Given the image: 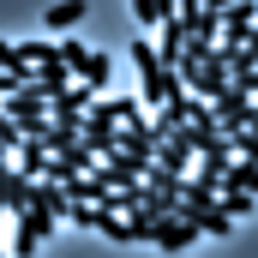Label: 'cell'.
I'll return each mask as SVG.
<instances>
[{
	"label": "cell",
	"instance_id": "cell-1",
	"mask_svg": "<svg viewBox=\"0 0 258 258\" xmlns=\"http://www.w3.org/2000/svg\"><path fill=\"white\" fill-rule=\"evenodd\" d=\"M132 66H138V90H144V108H162L168 96H180V72L156 54V42H132Z\"/></svg>",
	"mask_w": 258,
	"mask_h": 258
},
{
	"label": "cell",
	"instance_id": "cell-2",
	"mask_svg": "<svg viewBox=\"0 0 258 258\" xmlns=\"http://www.w3.org/2000/svg\"><path fill=\"white\" fill-rule=\"evenodd\" d=\"M174 72H180V84L192 90V96H216V90H228V60H222V48H210L204 60H174Z\"/></svg>",
	"mask_w": 258,
	"mask_h": 258
},
{
	"label": "cell",
	"instance_id": "cell-3",
	"mask_svg": "<svg viewBox=\"0 0 258 258\" xmlns=\"http://www.w3.org/2000/svg\"><path fill=\"white\" fill-rule=\"evenodd\" d=\"M54 222H60L54 210H42V204H24V210H18V252H36V246L54 234Z\"/></svg>",
	"mask_w": 258,
	"mask_h": 258
},
{
	"label": "cell",
	"instance_id": "cell-4",
	"mask_svg": "<svg viewBox=\"0 0 258 258\" xmlns=\"http://www.w3.org/2000/svg\"><path fill=\"white\" fill-rule=\"evenodd\" d=\"M216 12H222V36H216V42H246V36H252L258 0H228V6H216Z\"/></svg>",
	"mask_w": 258,
	"mask_h": 258
},
{
	"label": "cell",
	"instance_id": "cell-5",
	"mask_svg": "<svg viewBox=\"0 0 258 258\" xmlns=\"http://www.w3.org/2000/svg\"><path fill=\"white\" fill-rule=\"evenodd\" d=\"M198 240V228L186 216H156V228H150V246H162V252H186Z\"/></svg>",
	"mask_w": 258,
	"mask_h": 258
},
{
	"label": "cell",
	"instance_id": "cell-6",
	"mask_svg": "<svg viewBox=\"0 0 258 258\" xmlns=\"http://www.w3.org/2000/svg\"><path fill=\"white\" fill-rule=\"evenodd\" d=\"M30 198H36V180H30V174H18L12 162H0V204H6V210H24Z\"/></svg>",
	"mask_w": 258,
	"mask_h": 258
},
{
	"label": "cell",
	"instance_id": "cell-7",
	"mask_svg": "<svg viewBox=\"0 0 258 258\" xmlns=\"http://www.w3.org/2000/svg\"><path fill=\"white\" fill-rule=\"evenodd\" d=\"M222 186H240V192H252V198H258V156H228Z\"/></svg>",
	"mask_w": 258,
	"mask_h": 258
},
{
	"label": "cell",
	"instance_id": "cell-8",
	"mask_svg": "<svg viewBox=\"0 0 258 258\" xmlns=\"http://www.w3.org/2000/svg\"><path fill=\"white\" fill-rule=\"evenodd\" d=\"M12 156H18V174H30V180H36V174H48V144H42V138H18V150H12Z\"/></svg>",
	"mask_w": 258,
	"mask_h": 258
},
{
	"label": "cell",
	"instance_id": "cell-9",
	"mask_svg": "<svg viewBox=\"0 0 258 258\" xmlns=\"http://www.w3.org/2000/svg\"><path fill=\"white\" fill-rule=\"evenodd\" d=\"M108 72H114V60H108V54H96V48H90V54L78 60V78H84V84H90L96 96L108 90Z\"/></svg>",
	"mask_w": 258,
	"mask_h": 258
},
{
	"label": "cell",
	"instance_id": "cell-10",
	"mask_svg": "<svg viewBox=\"0 0 258 258\" xmlns=\"http://www.w3.org/2000/svg\"><path fill=\"white\" fill-rule=\"evenodd\" d=\"M72 78H78V72H72V66H60V60H42V66H36V90H42V96H60Z\"/></svg>",
	"mask_w": 258,
	"mask_h": 258
},
{
	"label": "cell",
	"instance_id": "cell-11",
	"mask_svg": "<svg viewBox=\"0 0 258 258\" xmlns=\"http://www.w3.org/2000/svg\"><path fill=\"white\" fill-rule=\"evenodd\" d=\"M42 24H48V30H72V24H84V0H60V6H48Z\"/></svg>",
	"mask_w": 258,
	"mask_h": 258
},
{
	"label": "cell",
	"instance_id": "cell-12",
	"mask_svg": "<svg viewBox=\"0 0 258 258\" xmlns=\"http://www.w3.org/2000/svg\"><path fill=\"white\" fill-rule=\"evenodd\" d=\"M12 54H18V60H30V66L60 60V54H54V42H42V36H30V42H12Z\"/></svg>",
	"mask_w": 258,
	"mask_h": 258
},
{
	"label": "cell",
	"instance_id": "cell-13",
	"mask_svg": "<svg viewBox=\"0 0 258 258\" xmlns=\"http://www.w3.org/2000/svg\"><path fill=\"white\" fill-rule=\"evenodd\" d=\"M54 54H60V66H72V72H78V60H84L90 48H84L78 36H66V42H54Z\"/></svg>",
	"mask_w": 258,
	"mask_h": 258
},
{
	"label": "cell",
	"instance_id": "cell-14",
	"mask_svg": "<svg viewBox=\"0 0 258 258\" xmlns=\"http://www.w3.org/2000/svg\"><path fill=\"white\" fill-rule=\"evenodd\" d=\"M12 150H18V126L0 114V162H12Z\"/></svg>",
	"mask_w": 258,
	"mask_h": 258
},
{
	"label": "cell",
	"instance_id": "cell-15",
	"mask_svg": "<svg viewBox=\"0 0 258 258\" xmlns=\"http://www.w3.org/2000/svg\"><path fill=\"white\" fill-rule=\"evenodd\" d=\"M0 66H12V42H0Z\"/></svg>",
	"mask_w": 258,
	"mask_h": 258
},
{
	"label": "cell",
	"instance_id": "cell-16",
	"mask_svg": "<svg viewBox=\"0 0 258 258\" xmlns=\"http://www.w3.org/2000/svg\"><path fill=\"white\" fill-rule=\"evenodd\" d=\"M204 6H228V0H204Z\"/></svg>",
	"mask_w": 258,
	"mask_h": 258
},
{
	"label": "cell",
	"instance_id": "cell-17",
	"mask_svg": "<svg viewBox=\"0 0 258 258\" xmlns=\"http://www.w3.org/2000/svg\"><path fill=\"white\" fill-rule=\"evenodd\" d=\"M0 210H6V204H0Z\"/></svg>",
	"mask_w": 258,
	"mask_h": 258
}]
</instances>
